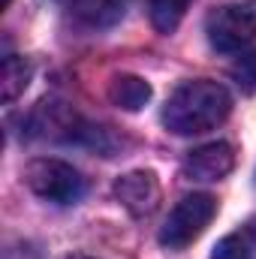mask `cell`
<instances>
[{
	"label": "cell",
	"mask_w": 256,
	"mask_h": 259,
	"mask_svg": "<svg viewBox=\"0 0 256 259\" xmlns=\"http://www.w3.org/2000/svg\"><path fill=\"white\" fill-rule=\"evenodd\" d=\"M232 112V94L211 78L184 81L163 106V127L175 136H199L220 127Z\"/></svg>",
	"instance_id": "obj_1"
},
{
	"label": "cell",
	"mask_w": 256,
	"mask_h": 259,
	"mask_svg": "<svg viewBox=\"0 0 256 259\" xmlns=\"http://www.w3.org/2000/svg\"><path fill=\"white\" fill-rule=\"evenodd\" d=\"M27 136L42 139V142H64V145H88L100 148L103 154L112 151L109 145V130L88 124L72 106L61 100H42L30 115H27Z\"/></svg>",
	"instance_id": "obj_2"
},
{
	"label": "cell",
	"mask_w": 256,
	"mask_h": 259,
	"mask_svg": "<svg viewBox=\"0 0 256 259\" xmlns=\"http://www.w3.org/2000/svg\"><path fill=\"white\" fill-rule=\"evenodd\" d=\"M24 184L30 187V193L39 196L42 202L52 205H75L84 196V178L81 172L55 157H36L27 163L24 169Z\"/></svg>",
	"instance_id": "obj_3"
},
{
	"label": "cell",
	"mask_w": 256,
	"mask_h": 259,
	"mask_svg": "<svg viewBox=\"0 0 256 259\" xmlns=\"http://www.w3.org/2000/svg\"><path fill=\"white\" fill-rule=\"evenodd\" d=\"M205 33L211 49L223 55H238L256 39V0L223 3L205 18Z\"/></svg>",
	"instance_id": "obj_4"
},
{
	"label": "cell",
	"mask_w": 256,
	"mask_h": 259,
	"mask_svg": "<svg viewBox=\"0 0 256 259\" xmlns=\"http://www.w3.org/2000/svg\"><path fill=\"white\" fill-rule=\"evenodd\" d=\"M217 214V199L208 193H190L184 196L166 217L160 229V244L166 250H184L208 229V223Z\"/></svg>",
	"instance_id": "obj_5"
},
{
	"label": "cell",
	"mask_w": 256,
	"mask_h": 259,
	"mask_svg": "<svg viewBox=\"0 0 256 259\" xmlns=\"http://www.w3.org/2000/svg\"><path fill=\"white\" fill-rule=\"evenodd\" d=\"M235 169V148L229 142H208L202 148H196L187 154V160L181 163V172L187 181H220Z\"/></svg>",
	"instance_id": "obj_6"
},
{
	"label": "cell",
	"mask_w": 256,
	"mask_h": 259,
	"mask_svg": "<svg viewBox=\"0 0 256 259\" xmlns=\"http://www.w3.org/2000/svg\"><path fill=\"white\" fill-rule=\"evenodd\" d=\"M115 199L127 208L133 217H151L160 205V181L148 169L127 172L115 181Z\"/></svg>",
	"instance_id": "obj_7"
},
{
	"label": "cell",
	"mask_w": 256,
	"mask_h": 259,
	"mask_svg": "<svg viewBox=\"0 0 256 259\" xmlns=\"http://www.w3.org/2000/svg\"><path fill=\"white\" fill-rule=\"evenodd\" d=\"M66 9L88 27H109L121 21L127 0H61Z\"/></svg>",
	"instance_id": "obj_8"
},
{
	"label": "cell",
	"mask_w": 256,
	"mask_h": 259,
	"mask_svg": "<svg viewBox=\"0 0 256 259\" xmlns=\"http://www.w3.org/2000/svg\"><path fill=\"white\" fill-rule=\"evenodd\" d=\"M109 100H112V106H118V109H124V112H139V109H145L148 100H151V84H148L145 78H139V75L121 72V75H115L112 84H109Z\"/></svg>",
	"instance_id": "obj_9"
},
{
	"label": "cell",
	"mask_w": 256,
	"mask_h": 259,
	"mask_svg": "<svg viewBox=\"0 0 256 259\" xmlns=\"http://www.w3.org/2000/svg\"><path fill=\"white\" fill-rule=\"evenodd\" d=\"M30 75H33V66L27 58H21V55H6L3 58V103H15L21 94H24V88L30 84Z\"/></svg>",
	"instance_id": "obj_10"
},
{
	"label": "cell",
	"mask_w": 256,
	"mask_h": 259,
	"mask_svg": "<svg viewBox=\"0 0 256 259\" xmlns=\"http://www.w3.org/2000/svg\"><path fill=\"white\" fill-rule=\"evenodd\" d=\"M256 256V232L253 229H238L229 232L217 241L211 259H253Z\"/></svg>",
	"instance_id": "obj_11"
},
{
	"label": "cell",
	"mask_w": 256,
	"mask_h": 259,
	"mask_svg": "<svg viewBox=\"0 0 256 259\" xmlns=\"http://www.w3.org/2000/svg\"><path fill=\"white\" fill-rule=\"evenodd\" d=\"M190 0H148V15H151V24L160 30V33H172L184 12H187Z\"/></svg>",
	"instance_id": "obj_12"
},
{
	"label": "cell",
	"mask_w": 256,
	"mask_h": 259,
	"mask_svg": "<svg viewBox=\"0 0 256 259\" xmlns=\"http://www.w3.org/2000/svg\"><path fill=\"white\" fill-rule=\"evenodd\" d=\"M229 75L244 94H256V49L238 52L232 66H229Z\"/></svg>",
	"instance_id": "obj_13"
},
{
	"label": "cell",
	"mask_w": 256,
	"mask_h": 259,
	"mask_svg": "<svg viewBox=\"0 0 256 259\" xmlns=\"http://www.w3.org/2000/svg\"><path fill=\"white\" fill-rule=\"evenodd\" d=\"M0 6H3V9H6V6H9V0H3V3H0Z\"/></svg>",
	"instance_id": "obj_14"
},
{
	"label": "cell",
	"mask_w": 256,
	"mask_h": 259,
	"mask_svg": "<svg viewBox=\"0 0 256 259\" xmlns=\"http://www.w3.org/2000/svg\"><path fill=\"white\" fill-rule=\"evenodd\" d=\"M69 259H88V256H69Z\"/></svg>",
	"instance_id": "obj_15"
}]
</instances>
